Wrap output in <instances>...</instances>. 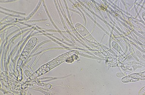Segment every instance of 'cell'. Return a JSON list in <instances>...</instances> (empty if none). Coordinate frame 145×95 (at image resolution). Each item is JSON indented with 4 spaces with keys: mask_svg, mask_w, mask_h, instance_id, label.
Masks as SVG:
<instances>
[]
</instances>
